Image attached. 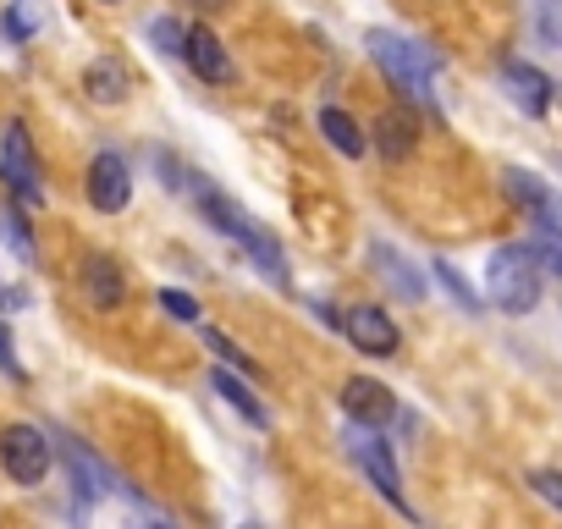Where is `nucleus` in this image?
<instances>
[{"label":"nucleus","mask_w":562,"mask_h":529,"mask_svg":"<svg viewBox=\"0 0 562 529\" xmlns=\"http://www.w3.org/2000/svg\"><path fill=\"white\" fill-rule=\"evenodd\" d=\"M485 293L502 315H529L540 304V254L529 243H502L485 264Z\"/></svg>","instance_id":"f257e3e1"},{"label":"nucleus","mask_w":562,"mask_h":529,"mask_svg":"<svg viewBox=\"0 0 562 529\" xmlns=\"http://www.w3.org/2000/svg\"><path fill=\"white\" fill-rule=\"evenodd\" d=\"M370 56L381 61V72L408 94V100H419V105H430V78H436V50H425V45H414V40H403V34H386V29H375L370 34Z\"/></svg>","instance_id":"f03ea898"},{"label":"nucleus","mask_w":562,"mask_h":529,"mask_svg":"<svg viewBox=\"0 0 562 529\" xmlns=\"http://www.w3.org/2000/svg\"><path fill=\"white\" fill-rule=\"evenodd\" d=\"M0 463H7V474L18 485H40L50 474V441H45V430L7 425V430H0Z\"/></svg>","instance_id":"7ed1b4c3"},{"label":"nucleus","mask_w":562,"mask_h":529,"mask_svg":"<svg viewBox=\"0 0 562 529\" xmlns=\"http://www.w3.org/2000/svg\"><path fill=\"white\" fill-rule=\"evenodd\" d=\"M348 452L359 458V469L375 480V491L397 507V513H408V502H403V480H397V463H392V452H386V441L375 436V425H364V430H348ZM414 518V513H408Z\"/></svg>","instance_id":"20e7f679"},{"label":"nucleus","mask_w":562,"mask_h":529,"mask_svg":"<svg viewBox=\"0 0 562 529\" xmlns=\"http://www.w3.org/2000/svg\"><path fill=\"white\" fill-rule=\"evenodd\" d=\"M0 177H7V188H12L23 204H45L40 166H34V149H29V127H23V122H12L7 138H0Z\"/></svg>","instance_id":"39448f33"},{"label":"nucleus","mask_w":562,"mask_h":529,"mask_svg":"<svg viewBox=\"0 0 562 529\" xmlns=\"http://www.w3.org/2000/svg\"><path fill=\"white\" fill-rule=\"evenodd\" d=\"M342 331H348V342H353L359 353H370V359H392V353L403 348L397 320H392L386 309H375V304H353V309L342 315Z\"/></svg>","instance_id":"423d86ee"},{"label":"nucleus","mask_w":562,"mask_h":529,"mask_svg":"<svg viewBox=\"0 0 562 529\" xmlns=\"http://www.w3.org/2000/svg\"><path fill=\"white\" fill-rule=\"evenodd\" d=\"M127 199H133V166L116 149H100L89 166V204L116 215V210H127Z\"/></svg>","instance_id":"0eeeda50"},{"label":"nucleus","mask_w":562,"mask_h":529,"mask_svg":"<svg viewBox=\"0 0 562 529\" xmlns=\"http://www.w3.org/2000/svg\"><path fill=\"white\" fill-rule=\"evenodd\" d=\"M502 182H507V193L529 210V221H535L546 237H562V193H551L535 171H518V166L502 171Z\"/></svg>","instance_id":"6e6552de"},{"label":"nucleus","mask_w":562,"mask_h":529,"mask_svg":"<svg viewBox=\"0 0 562 529\" xmlns=\"http://www.w3.org/2000/svg\"><path fill=\"white\" fill-rule=\"evenodd\" d=\"M342 408H348V419H359V425H386L392 414H397V397L381 386V381H370V375H353L348 386H342Z\"/></svg>","instance_id":"1a4fd4ad"},{"label":"nucleus","mask_w":562,"mask_h":529,"mask_svg":"<svg viewBox=\"0 0 562 529\" xmlns=\"http://www.w3.org/2000/svg\"><path fill=\"white\" fill-rule=\"evenodd\" d=\"M502 83H507V94H513V105H518L524 116H546V111H551V78H546L540 67L507 61V67H502Z\"/></svg>","instance_id":"9d476101"},{"label":"nucleus","mask_w":562,"mask_h":529,"mask_svg":"<svg viewBox=\"0 0 562 529\" xmlns=\"http://www.w3.org/2000/svg\"><path fill=\"white\" fill-rule=\"evenodd\" d=\"M370 259H375L381 282H386V288H397V299H408V304H419V299H425V277L408 264V254H397L392 243H375V248H370Z\"/></svg>","instance_id":"9b49d317"},{"label":"nucleus","mask_w":562,"mask_h":529,"mask_svg":"<svg viewBox=\"0 0 562 529\" xmlns=\"http://www.w3.org/2000/svg\"><path fill=\"white\" fill-rule=\"evenodd\" d=\"M188 61H193V72L204 78V83H226L232 78V56L221 50V40L210 34V29H188V50H182Z\"/></svg>","instance_id":"f8f14e48"},{"label":"nucleus","mask_w":562,"mask_h":529,"mask_svg":"<svg viewBox=\"0 0 562 529\" xmlns=\"http://www.w3.org/2000/svg\"><path fill=\"white\" fill-rule=\"evenodd\" d=\"M199 204H204L210 226H215V232H226V237H237V243H248V237L259 232L248 210H237V204H232L226 193H215V188H204V182H199Z\"/></svg>","instance_id":"ddd939ff"},{"label":"nucleus","mask_w":562,"mask_h":529,"mask_svg":"<svg viewBox=\"0 0 562 529\" xmlns=\"http://www.w3.org/2000/svg\"><path fill=\"white\" fill-rule=\"evenodd\" d=\"M83 89H89V100H94V105H122V100H127V89H133V72H127L122 61H89Z\"/></svg>","instance_id":"4468645a"},{"label":"nucleus","mask_w":562,"mask_h":529,"mask_svg":"<svg viewBox=\"0 0 562 529\" xmlns=\"http://www.w3.org/2000/svg\"><path fill=\"white\" fill-rule=\"evenodd\" d=\"M83 288H89V304L94 309H122V271H116V259L94 254L83 264Z\"/></svg>","instance_id":"2eb2a0df"},{"label":"nucleus","mask_w":562,"mask_h":529,"mask_svg":"<svg viewBox=\"0 0 562 529\" xmlns=\"http://www.w3.org/2000/svg\"><path fill=\"white\" fill-rule=\"evenodd\" d=\"M61 452H67V463H72V480H78V491H83V496H100V491H111V485H116V480H111V469H105L94 452H83V441L61 436Z\"/></svg>","instance_id":"dca6fc26"},{"label":"nucleus","mask_w":562,"mask_h":529,"mask_svg":"<svg viewBox=\"0 0 562 529\" xmlns=\"http://www.w3.org/2000/svg\"><path fill=\"white\" fill-rule=\"evenodd\" d=\"M414 138H419V127H414V116H403V111H386V116L375 122V149H381L386 160H408V155H414Z\"/></svg>","instance_id":"f3484780"},{"label":"nucleus","mask_w":562,"mask_h":529,"mask_svg":"<svg viewBox=\"0 0 562 529\" xmlns=\"http://www.w3.org/2000/svg\"><path fill=\"white\" fill-rule=\"evenodd\" d=\"M321 133H326V144H331L337 155H353V160H359V155H364V144H370V138H364V127H359L348 111H337V105H326V111H321Z\"/></svg>","instance_id":"a211bd4d"},{"label":"nucleus","mask_w":562,"mask_h":529,"mask_svg":"<svg viewBox=\"0 0 562 529\" xmlns=\"http://www.w3.org/2000/svg\"><path fill=\"white\" fill-rule=\"evenodd\" d=\"M210 386H215V392H221V397H226V403H232V408H237L248 425H265V403H259V397H254V392H248V386H243L232 370H221V364H215Z\"/></svg>","instance_id":"6ab92c4d"},{"label":"nucleus","mask_w":562,"mask_h":529,"mask_svg":"<svg viewBox=\"0 0 562 529\" xmlns=\"http://www.w3.org/2000/svg\"><path fill=\"white\" fill-rule=\"evenodd\" d=\"M430 271H436V282H441V288H447V293L458 299V309H469V315H480V309H485V304H480V293H474V288H469L463 277H458V264H447V259H436V264H430Z\"/></svg>","instance_id":"aec40b11"},{"label":"nucleus","mask_w":562,"mask_h":529,"mask_svg":"<svg viewBox=\"0 0 562 529\" xmlns=\"http://www.w3.org/2000/svg\"><path fill=\"white\" fill-rule=\"evenodd\" d=\"M0 232H7V243L18 248V259H23V264H34V237H29L23 210H0Z\"/></svg>","instance_id":"412c9836"},{"label":"nucleus","mask_w":562,"mask_h":529,"mask_svg":"<svg viewBox=\"0 0 562 529\" xmlns=\"http://www.w3.org/2000/svg\"><path fill=\"white\" fill-rule=\"evenodd\" d=\"M529 7H535L540 40H546V45H562V7H557V0H529Z\"/></svg>","instance_id":"4be33fe9"},{"label":"nucleus","mask_w":562,"mask_h":529,"mask_svg":"<svg viewBox=\"0 0 562 529\" xmlns=\"http://www.w3.org/2000/svg\"><path fill=\"white\" fill-rule=\"evenodd\" d=\"M529 491L562 513V469H529Z\"/></svg>","instance_id":"5701e85b"},{"label":"nucleus","mask_w":562,"mask_h":529,"mask_svg":"<svg viewBox=\"0 0 562 529\" xmlns=\"http://www.w3.org/2000/svg\"><path fill=\"white\" fill-rule=\"evenodd\" d=\"M40 29V7H34V0H12V12H7V34L12 40H29Z\"/></svg>","instance_id":"b1692460"},{"label":"nucleus","mask_w":562,"mask_h":529,"mask_svg":"<svg viewBox=\"0 0 562 529\" xmlns=\"http://www.w3.org/2000/svg\"><path fill=\"white\" fill-rule=\"evenodd\" d=\"M149 34H155V45H160L166 56H182V50H188V29H182V23H171V18H155V29H149Z\"/></svg>","instance_id":"393cba45"},{"label":"nucleus","mask_w":562,"mask_h":529,"mask_svg":"<svg viewBox=\"0 0 562 529\" xmlns=\"http://www.w3.org/2000/svg\"><path fill=\"white\" fill-rule=\"evenodd\" d=\"M160 309L171 320H199V299L193 293H177V288H160Z\"/></svg>","instance_id":"a878e982"},{"label":"nucleus","mask_w":562,"mask_h":529,"mask_svg":"<svg viewBox=\"0 0 562 529\" xmlns=\"http://www.w3.org/2000/svg\"><path fill=\"white\" fill-rule=\"evenodd\" d=\"M204 342H210V353H221V364H232V370H254V359L232 342V337H221V331H204Z\"/></svg>","instance_id":"bb28decb"},{"label":"nucleus","mask_w":562,"mask_h":529,"mask_svg":"<svg viewBox=\"0 0 562 529\" xmlns=\"http://www.w3.org/2000/svg\"><path fill=\"white\" fill-rule=\"evenodd\" d=\"M535 254H540V264H551V271L562 277V237H546V243H540Z\"/></svg>","instance_id":"cd10ccee"},{"label":"nucleus","mask_w":562,"mask_h":529,"mask_svg":"<svg viewBox=\"0 0 562 529\" xmlns=\"http://www.w3.org/2000/svg\"><path fill=\"white\" fill-rule=\"evenodd\" d=\"M0 370L23 381V370H18V359H12V331H7V326H0Z\"/></svg>","instance_id":"c85d7f7f"},{"label":"nucleus","mask_w":562,"mask_h":529,"mask_svg":"<svg viewBox=\"0 0 562 529\" xmlns=\"http://www.w3.org/2000/svg\"><path fill=\"white\" fill-rule=\"evenodd\" d=\"M29 304V288H0V309H23Z\"/></svg>","instance_id":"c756f323"},{"label":"nucleus","mask_w":562,"mask_h":529,"mask_svg":"<svg viewBox=\"0 0 562 529\" xmlns=\"http://www.w3.org/2000/svg\"><path fill=\"white\" fill-rule=\"evenodd\" d=\"M199 7H221V0H199Z\"/></svg>","instance_id":"7c9ffc66"}]
</instances>
